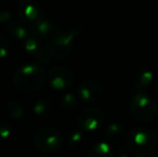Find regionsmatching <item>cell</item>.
Here are the masks:
<instances>
[{
  "mask_svg": "<svg viewBox=\"0 0 158 157\" xmlns=\"http://www.w3.org/2000/svg\"><path fill=\"white\" fill-rule=\"evenodd\" d=\"M77 36L75 30L59 31L54 34L48 44V51L54 59H61L69 54L73 45V40Z\"/></svg>",
  "mask_w": 158,
  "mask_h": 157,
  "instance_id": "cell-3",
  "label": "cell"
},
{
  "mask_svg": "<svg viewBox=\"0 0 158 157\" xmlns=\"http://www.w3.org/2000/svg\"><path fill=\"white\" fill-rule=\"evenodd\" d=\"M89 157H110L108 154V149L104 144H99L93 147L89 152Z\"/></svg>",
  "mask_w": 158,
  "mask_h": 157,
  "instance_id": "cell-16",
  "label": "cell"
},
{
  "mask_svg": "<svg viewBox=\"0 0 158 157\" xmlns=\"http://www.w3.org/2000/svg\"><path fill=\"white\" fill-rule=\"evenodd\" d=\"M8 113L11 118L19 119L25 114V109L19 101H10L8 105Z\"/></svg>",
  "mask_w": 158,
  "mask_h": 157,
  "instance_id": "cell-14",
  "label": "cell"
},
{
  "mask_svg": "<svg viewBox=\"0 0 158 157\" xmlns=\"http://www.w3.org/2000/svg\"><path fill=\"white\" fill-rule=\"evenodd\" d=\"M33 113L38 118H44L51 111V101L46 98H41L35 102L32 107Z\"/></svg>",
  "mask_w": 158,
  "mask_h": 157,
  "instance_id": "cell-12",
  "label": "cell"
},
{
  "mask_svg": "<svg viewBox=\"0 0 158 157\" xmlns=\"http://www.w3.org/2000/svg\"><path fill=\"white\" fill-rule=\"evenodd\" d=\"M45 71L40 65L27 64L17 69L14 74V85L22 92L31 93L45 84Z\"/></svg>",
  "mask_w": 158,
  "mask_h": 157,
  "instance_id": "cell-1",
  "label": "cell"
},
{
  "mask_svg": "<svg viewBox=\"0 0 158 157\" xmlns=\"http://www.w3.org/2000/svg\"><path fill=\"white\" fill-rule=\"evenodd\" d=\"M6 30H8V34L12 38H15L19 40V41H25V39L29 35L27 29L19 22H11L8 25V27H6Z\"/></svg>",
  "mask_w": 158,
  "mask_h": 157,
  "instance_id": "cell-10",
  "label": "cell"
},
{
  "mask_svg": "<svg viewBox=\"0 0 158 157\" xmlns=\"http://www.w3.org/2000/svg\"><path fill=\"white\" fill-rule=\"evenodd\" d=\"M9 50H10L9 40L0 35V59H3L4 57L8 56Z\"/></svg>",
  "mask_w": 158,
  "mask_h": 157,
  "instance_id": "cell-17",
  "label": "cell"
},
{
  "mask_svg": "<svg viewBox=\"0 0 158 157\" xmlns=\"http://www.w3.org/2000/svg\"><path fill=\"white\" fill-rule=\"evenodd\" d=\"M80 137H81V136H80L79 132H74V134L70 136V141H71V142H77V141L80 139Z\"/></svg>",
  "mask_w": 158,
  "mask_h": 157,
  "instance_id": "cell-21",
  "label": "cell"
},
{
  "mask_svg": "<svg viewBox=\"0 0 158 157\" xmlns=\"http://www.w3.org/2000/svg\"><path fill=\"white\" fill-rule=\"evenodd\" d=\"M73 82V74L66 67H54L48 73V83L54 89H66Z\"/></svg>",
  "mask_w": 158,
  "mask_h": 157,
  "instance_id": "cell-7",
  "label": "cell"
},
{
  "mask_svg": "<svg viewBox=\"0 0 158 157\" xmlns=\"http://www.w3.org/2000/svg\"><path fill=\"white\" fill-rule=\"evenodd\" d=\"M12 134V128L9 124L0 123V140L3 141L9 139Z\"/></svg>",
  "mask_w": 158,
  "mask_h": 157,
  "instance_id": "cell-19",
  "label": "cell"
},
{
  "mask_svg": "<svg viewBox=\"0 0 158 157\" xmlns=\"http://www.w3.org/2000/svg\"><path fill=\"white\" fill-rule=\"evenodd\" d=\"M12 19V14L9 11H0V23H6Z\"/></svg>",
  "mask_w": 158,
  "mask_h": 157,
  "instance_id": "cell-20",
  "label": "cell"
},
{
  "mask_svg": "<svg viewBox=\"0 0 158 157\" xmlns=\"http://www.w3.org/2000/svg\"><path fill=\"white\" fill-rule=\"evenodd\" d=\"M60 105L64 109H71L75 105V99L73 97V95L71 94H67L64 95L63 98L60 99Z\"/></svg>",
  "mask_w": 158,
  "mask_h": 157,
  "instance_id": "cell-18",
  "label": "cell"
},
{
  "mask_svg": "<svg viewBox=\"0 0 158 157\" xmlns=\"http://www.w3.org/2000/svg\"><path fill=\"white\" fill-rule=\"evenodd\" d=\"M55 27L50 21H46V19H41L39 21L35 26H33V31L40 36L42 37H48V35H51L53 31H54Z\"/></svg>",
  "mask_w": 158,
  "mask_h": 157,
  "instance_id": "cell-13",
  "label": "cell"
},
{
  "mask_svg": "<svg viewBox=\"0 0 158 157\" xmlns=\"http://www.w3.org/2000/svg\"><path fill=\"white\" fill-rule=\"evenodd\" d=\"M41 44V37L38 36L35 31H32L31 34L28 35V37L24 41V48L27 53L35 55L42 48Z\"/></svg>",
  "mask_w": 158,
  "mask_h": 157,
  "instance_id": "cell-11",
  "label": "cell"
},
{
  "mask_svg": "<svg viewBox=\"0 0 158 157\" xmlns=\"http://www.w3.org/2000/svg\"><path fill=\"white\" fill-rule=\"evenodd\" d=\"M33 144L39 151L52 153L60 147L61 134L55 128H42L35 132Z\"/></svg>",
  "mask_w": 158,
  "mask_h": 157,
  "instance_id": "cell-4",
  "label": "cell"
},
{
  "mask_svg": "<svg viewBox=\"0 0 158 157\" xmlns=\"http://www.w3.org/2000/svg\"><path fill=\"white\" fill-rule=\"evenodd\" d=\"M33 56L35 57V59L38 61H41V63L44 64H48L50 61V59L52 58L50 51H48V48H41Z\"/></svg>",
  "mask_w": 158,
  "mask_h": 157,
  "instance_id": "cell-15",
  "label": "cell"
},
{
  "mask_svg": "<svg viewBox=\"0 0 158 157\" xmlns=\"http://www.w3.org/2000/svg\"><path fill=\"white\" fill-rule=\"evenodd\" d=\"M17 14L22 22L32 27L43 19V11L35 0H21L17 4Z\"/></svg>",
  "mask_w": 158,
  "mask_h": 157,
  "instance_id": "cell-5",
  "label": "cell"
},
{
  "mask_svg": "<svg viewBox=\"0 0 158 157\" xmlns=\"http://www.w3.org/2000/svg\"><path fill=\"white\" fill-rule=\"evenodd\" d=\"M155 137L148 129H135L130 134L128 147L130 152L137 157H148L152 154L155 147Z\"/></svg>",
  "mask_w": 158,
  "mask_h": 157,
  "instance_id": "cell-2",
  "label": "cell"
},
{
  "mask_svg": "<svg viewBox=\"0 0 158 157\" xmlns=\"http://www.w3.org/2000/svg\"><path fill=\"white\" fill-rule=\"evenodd\" d=\"M130 111L133 118L146 121V119H152L154 118L156 114L157 108L150 98H146L141 95V96H138L133 99L130 107Z\"/></svg>",
  "mask_w": 158,
  "mask_h": 157,
  "instance_id": "cell-6",
  "label": "cell"
},
{
  "mask_svg": "<svg viewBox=\"0 0 158 157\" xmlns=\"http://www.w3.org/2000/svg\"><path fill=\"white\" fill-rule=\"evenodd\" d=\"M102 122V115L97 110H85L79 116V125L85 130H94Z\"/></svg>",
  "mask_w": 158,
  "mask_h": 157,
  "instance_id": "cell-9",
  "label": "cell"
},
{
  "mask_svg": "<svg viewBox=\"0 0 158 157\" xmlns=\"http://www.w3.org/2000/svg\"><path fill=\"white\" fill-rule=\"evenodd\" d=\"M79 96L85 102L97 100L101 95V87L95 81H85L79 86Z\"/></svg>",
  "mask_w": 158,
  "mask_h": 157,
  "instance_id": "cell-8",
  "label": "cell"
}]
</instances>
